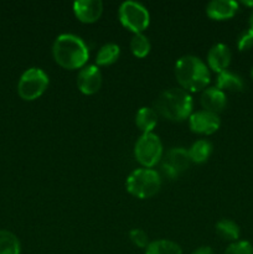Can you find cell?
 Here are the masks:
<instances>
[{
    "label": "cell",
    "instance_id": "28",
    "mask_svg": "<svg viewBox=\"0 0 253 254\" xmlns=\"http://www.w3.org/2000/svg\"><path fill=\"white\" fill-rule=\"evenodd\" d=\"M250 29L253 30V12L251 14V16H250Z\"/></svg>",
    "mask_w": 253,
    "mask_h": 254
},
{
    "label": "cell",
    "instance_id": "2",
    "mask_svg": "<svg viewBox=\"0 0 253 254\" xmlns=\"http://www.w3.org/2000/svg\"><path fill=\"white\" fill-rule=\"evenodd\" d=\"M175 76L181 88L188 92H198L210 83V69L198 57L185 55L175 64Z\"/></svg>",
    "mask_w": 253,
    "mask_h": 254
},
{
    "label": "cell",
    "instance_id": "3",
    "mask_svg": "<svg viewBox=\"0 0 253 254\" xmlns=\"http://www.w3.org/2000/svg\"><path fill=\"white\" fill-rule=\"evenodd\" d=\"M192 97L183 88H170L159 94L154 107L156 113L173 122H183L192 113Z\"/></svg>",
    "mask_w": 253,
    "mask_h": 254
},
{
    "label": "cell",
    "instance_id": "26",
    "mask_svg": "<svg viewBox=\"0 0 253 254\" xmlns=\"http://www.w3.org/2000/svg\"><path fill=\"white\" fill-rule=\"evenodd\" d=\"M191 254H213V251L208 246H202V247H198L197 250L193 251Z\"/></svg>",
    "mask_w": 253,
    "mask_h": 254
},
{
    "label": "cell",
    "instance_id": "27",
    "mask_svg": "<svg viewBox=\"0 0 253 254\" xmlns=\"http://www.w3.org/2000/svg\"><path fill=\"white\" fill-rule=\"evenodd\" d=\"M242 4L245 5V6H248V7H252L253 9V0H245V1H242Z\"/></svg>",
    "mask_w": 253,
    "mask_h": 254
},
{
    "label": "cell",
    "instance_id": "25",
    "mask_svg": "<svg viewBox=\"0 0 253 254\" xmlns=\"http://www.w3.org/2000/svg\"><path fill=\"white\" fill-rule=\"evenodd\" d=\"M237 47L240 51H247L253 47V30L246 29L240 34L237 39Z\"/></svg>",
    "mask_w": 253,
    "mask_h": 254
},
{
    "label": "cell",
    "instance_id": "1",
    "mask_svg": "<svg viewBox=\"0 0 253 254\" xmlns=\"http://www.w3.org/2000/svg\"><path fill=\"white\" fill-rule=\"evenodd\" d=\"M52 55L57 64L66 69L83 68L89 57L87 45L79 36L61 34L52 45Z\"/></svg>",
    "mask_w": 253,
    "mask_h": 254
},
{
    "label": "cell",
    "instance_id": "24",
    "mask_svg": "<svg viewBox=\"0 0 253 254\" xmlns=\"http://www.w3.org/2000/svg\"><path fill=\"white\" fill-rule=\"evenodd\" d=\"M129 238H130L131 243L139 248H146L149 245V238L145 231L140 230V228H133L129 232Z\"/></svg>",
    "mask_w": 253,
    "mask_h": 254
},
{
    "label": "cell",
    "instance_id": "6",
    "mask_svg": "<svg viewBox=\"0 0 253 254\" xmlns=\"http://www.w3.org/2000/svg\"><path fill=\"white\" fill-rule=\"evenodd\" d=\"M121 24L134 34H141L150 22V15L143 4L131 0L122 2L118 10Z\"/></svg>",
    "mask_w": 253,
    "mask_h": 254
},
{
    "label": "cell",
    "instance_id": "14",
    "mask_svg": "<svg viewBox=\"0 0 253 254\" xmlns=\"http://www.w3.org/2000/svg\"><path fill=\"white\" fill-rule=\"evenodd\" d=\"M200 102L205 111L218 114L225 109L226 104H227V97H226L225 92L218 89L217 87H210V88L203 89L201 93Z\"/></svg>",
    "mask_w": 253,
    "mask_h": 254
},
{
    "label": "cell",
    "instance_id": "22",
    "mask_svg": "<svg viewBox=\"0 0 253 254\" xmlns=\"http://www.w3.org/2000/svg\"><path fill=\"white\" fill-rule=\"evenodd\" d=\"M151 45L148 37L141 32V34H134L130 40V51L135 57L143 59L150 52Z\"/></svg>",
    "mask_w": 253,
    "mask_h": 254
},
{
    "label": "cell",
    "instance_id": "12",
    "mask_svg": "<svg viewBox=\"0 0 253 254\" xmlns=\"http://www.w3.org/2000/svg\"><path fill=\"white\" fill-rule=\"evenodd\" d=\"M232 60V52L225 44H216L208 50L207 67L212 71L221 73L228 68Z\"/></svg>",
    "mask_w": 253,
    "mask_h": 254
},
{
    "label": "cell",
    "instance_id": "7",
    "mask_svg": "<svg viewBox=\"0 0 253 254\" xmlns=\"http://www.w3.org/2000/svg\"><path fill=\"white\" fill-rule=\"evenodd\" d=\"M134 156L144 168H153L163 156V144L160 138L154 133L141 134L134 146Z\"/></svg>",
    "mask_w": 253,
    "mask_h": 254
},
{
    "label": "cell",
    "instance_id": "19",
    "mask_svg": "<svg viewBox=\"0 0 253 254\" xmlns=\"http://www.w3.org/2000/svg\"><path fill=\"white\" fill-rule=\"evenodd\" d=\"M145 254H183V250L174 241L156 240L149 242L145 248Z\"/></svg>",
    "mask_w": 253,
    "mask_h": 254
},
{
    "label": "cell",
    "instance_id": "11",
    "mask_svg": "<svg viewBox=\"0 0 253 254\" xmlns=\"http://www.w3.org/2000/svg\"><path fill=\"white\" fill-rule=\"evenodd\" d=\"M74 16L84 24L96 22L103 12V2L101 0H77L73 2Z\"/></svg>",
    "mask_w": 253,
    "mask_h": 254
},
{
    "label": "cell",
    "instance_id": "23",
    "mask_svg": "<svg viewBox=\"0 0 253 254\" xmlns=\"http://www.w3.org/2000/svg\"><path fill=\"white\" fill-rule=\"evenodd\" d=\"M225 254H253V246L247 241L238 240L226 248Z\"/></svg>",
    "mask_w": 253,
    "mask_h": 254
},
{
    "label": "cell",
    "instance_id": "13",
    "mask_svg": "<svg viewBox=\"0 0 253 254\" xmlns=\"http://www.w3.org/2000/svg\"><path fill=\"white\" fill-rule=\"evenodd\" d=\"M238 7L235 0H212L206 5V14L212 20H227L235 16Z\"/></svg>",
    "mask_w": 253,
    "mask_h": 254
},
{
    "label": "cell",
    "instance_id": "10",
    "mask_svg": "<svg viewBox=\"0 0 253 254\" xmlns=\"http://www.w3.org/2000/svg\"><path fill=\"white\" fill-rule=\"evenodd\" d=\"M102 86L101 69L96 64H88L79 69L77 74V87L83 94L97 93Z\"/></svg>",
    "mask_w": 253,
    "mask_h": 254
},
{
    "label": "cell",
    "instance_id": "16",
    "mask_svg": "<svg viewBox=\"0 0 253 254\" xmlns=\"http://www.w3.org/2000/svg\"><path fill=\"white\" fill-rule=\"evenodd\" d=\"M135 124L143 134L153 133L154 128L158 124V113L150 107H141L135 114Z\"/></svg>",
    "mask_w": 253,
    "mask_h": 254
},
{
    "label": "cell",
    "instance_id": "15",
    "mask_svg": "<svg viewBox=\"0 0 253 254\" xmlns=\"http://www.w3.org/2000/svg\"><path fill=\"white\" fill-rule=\"evenodd\" d=\"M216 87L222 92H242L245 88V82H243L242 77L238 76L237 73L226 69V71L217 74Z\"/></svg>",
    "mask_w": 253,
    "mask_h": 254
},
{
    "label": "cell",
    "instance_id": "18",
    "mask_svg": "<svg viewBox=\"0 0 253 254\" xmlns=\"http://www.w3.org/2000/svg\"><path fill=\"white\" fill-rule=\"evenodd\" d=\"M188 153L191 163L202 164L210 158L211 153H212V144L206 139H200V140L195 141L190 146V149H188Z\"/></svg>",
    "mask_w": 253,
    "mask_h": 254
},
{
    "label": "cell",
    "instance_id": "17",
    "mask_svg": "<svg viewBox=\"0 0 253 254\" xmlns=\"http://www.w3.org/2000/svg\"><path fill=\"white\" fill-rule=\"evenodd\" d=\"M215 228L216 233L223 241H227V242H237L241 236V230L238 227V225L235 221L230 220V218H222V220H220L216 223Z\"/></svg>",
    "mask_w": 253,
    "mask_h": 254
},
{
    "label": "cell",
    "instance_id": "9",
    "mask_svg": "<svg viewBox=\"0 0 253 254\" xmlns=\"http://www.w3.org/2000/svg\"><path fill=\"white\" fill-rule=\"evenodd\" d=\"M221 126L220 116L212 112L205 111H196L191 113L189 117V127L193 133L203 134V135H210L215 131L218 130Z\"/></svg>",
    "mask_w": 253,
    "mask_h": 254
},
{
    "label": "cell",
    "instance_id": "29",
    "mask_svg": "<svg viewBox=\"0 0 253 254\" xmlns=\"http://www.w3.org/2000/svg\"><path fill=\"white\" fill-rule=\"evenodd\" d=\"M251 76H252V78H253V67H252V69H251Z\"/></svg>",
    "mask_w": 253,
    "mask_h": 254
},
{
    "label": "cell",
    "instance_id": "8",
    "mask_svg": "<svg viewBox=\"0 0 253 254\" xmlns=\"http://www.w3.org/2000/svg\"><path fill=\"white\" fill-rule=\"evenodd\" d=\"M190 164L191 160L188 150L185 148L178 146V148H171L166 153L160 169L165 178L173 180V179L178 178L179 174L189 169Z\"/></svg>",
    "mask_w": 253,
    "mask_h": 254
},
{
    "label": "cell",
    "instance_id": "20",
    "mask_svg": "<svg viewBox=\"0 0 253 254\" xmlns=\"http://www.w3.org/2000/svg\"><path fill=\"white\" fill-rule=\"evenodd\" d=\"M119 55H121V47L114 42H108L99 49L96 56V62L98 66H109L119 59Z\"/></svg>",
    "mask_w": 253,
    "mask_h": 254
},
{
    "label": "cell",
    "instance_id": "4",
    "mask_svg": "<svg viewBox=\"0 0 253 254\" xmlns=\"http://www.w3.org/2000/svg\"><path fill=\"white\" fill-rule=\"evenodd\" d=\"M126 191L140 200L153 197L161 188V176L158 171L148 168H140L129 174L126 183Z\"/></svg>",
    "mask_w": 253,
    "mask_h": 254
},
{
    "label": "cell",
    "instance_id": "5",
    "mask_svg": "<svg viewBox=\"0 0 253 254\" xmlns=\"http://www.w3.org/2000/svg\"><path fill=\"white\" fill-rule=\"evenodd\" d=\"M49 86V76L39 67L27 68L17 83V93L24 101H35L45 93Z\"/></svg>",
    "mask_w": 253,
    "mask_h": 254
},
{
    "label": "cell",
    "instance_id": "21",
    "mask_svg": "<svg viewBox=\"0 0 253 254\" xmlns=\"http://www.w3.org/2000/svg\"><path fill=\"white\" fill-rule=\"evenodd\" d=\"M20 241L12 232L0 230V254H20Z\"/></svg>",
    "mask_w": 253,
    "mask_h": 254
}]
</instances>
